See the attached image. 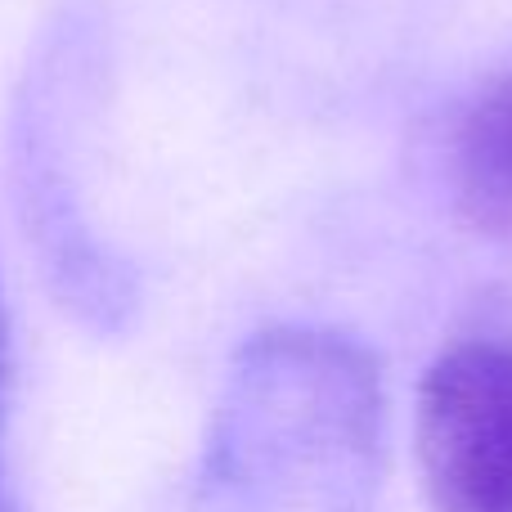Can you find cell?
<instances>
[{
	"label": "cell",
	"mask_w": 512,
	"mask_h": 512,
	"mask_svg": "<svg viewBox=\"0 0 512 512\" xmlns=\"http://www.w3.org/2000/svg\"><path fill=\"white\" fill-rule=\"evenodd\" d=\"M418 463L436 512H512V337H468L432 360Z\"/></svg>",
	"instance_id": "1"
},
{
	"label": "cell",
	"mask_w": 512,
	"mask_h": 512,
	"mask_svg": "<svg viewBox=\"0 0 512 512\" xmlns=\"http://www.w3.org/2000/svg\"><path fill=\"white\" fill-rule=\"evenodd\" d=\"M459 176L481 207L512 216V77L472 104L459 131Z\"/></svg>",
	"instance_id": "2"
},
{
	"label": "cell",
	"mask_w": 512,
	"mask_h": 512,
	"mask_svg": "<svg viewBox=\"0 0 512 512\" xmlns=\"http://www.w3.org/2000/svg\"><path fill=\"white\" fill-rule=\"evenodd\" d=\"M9 373H14V337H9V310H5V301H0V423H5ZM0 512H9V495H5V472H0Z\"/></svg>",
	"instance_id": "3"
}]
</instances>
